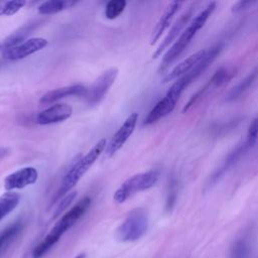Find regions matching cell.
Returning a JSON list of instances; mask_svg holds the SVG:
<instances>
[{
  "instance_id": "9",
  "label": "cell",
  "mask_w": 258,
  "mask_h": 258,
  "mask_svg": "<svg viewBox=\"0 0 258 258\" xmlns=\"http://www.w3.org/2000/svg\"><path fill=\"white\" fill-rule=\"evenodd\" d=\"M137 121H138V114L136 112L131 113L126 118V120L123 122L120 128L115 132V134L112 136L111 140L106 146L105 151L108 157L113 156L118 150H120L123 147V145L126 143V141L134 132Z\"/></svg>"
},
{
  "instance_id": "11",
  "label": "cell",
  "mask_w": 258,
  "mask_h": 258,
  "mask_svg": "<svg viewBox=\"0 0 258 258\" xmlns=\"http://www.w3.org/2000/svg\"><path fill=\"white\" fill-rule=\"evenodd\" d=\"M198 31L199 30L196 29L191 24H188V26L182 31L179 37L172 43V45L168 48V50L162 57L161 67L163 69L168 67L182 53V51L186 48V46L189 44V42L191 41V39L194 38Z\"/></svg>"
},
{
  "instance_id": "17",
  "label": "cell",
  "mask_w": 258,
  "mask_h": 258,
  "mask_svg": "<svg viewBox=\"0 0 258 258\" xmlns=\"http://www.w3.org/2000/svg\"><path fill=\"white\" fill-rule=\"evenodd\" d=\"M206 53H207V49H202L189 55L182 61H180L166 75V77L164 78V82H169L175 79H179L180 77L190 72L199 63V61L206 55Z\"/></svg>"
},
{
  "instance_id": "7",
  "label": "cell",
  "mask_w": 258,
  "mask_h": 258,
  "mask_svg": "<svg viewBox=\"0 0 258 258\" xmlns=\"http://www.w3.org/2000/svg\"><path fill=\"white\" fill-rule=\"evenodd\" d=\"M221 49H222L221 44H216L212 46L210 49H207L206 55L199 61V63L190 72H188L187 74L180 77L179 79H177V81L174 82L175 86L181 92H183L192 82H195L211 66V63L215 60V58L220 53Z\"/></svg>"
},
{
  "instance_id": "30",
  "label": "cell",
  "mask_w": 258,
  "mask_h": 258,
  "mask_svg": "<svg viewBox=\"0 0 258 258\" xmlns=\"http://www.w3.org/2000/svg\"><path fill=\"white\" fill-rule=\"evenodd\" d=\"M254 1H239L237 3H235L232 7V12H239L242 11L246 8H248V6H251L252 4H254Z\"/></svg>"
},
{
  "instance_id": "25",
  "label": "cell",
  "mask_w": 258,
  "mask_h": 258,
  "mask_svg": "<svg viewBox=\"0 0 258 258\" xmlns=\"http://www.w3.org/2000/svg\"><path fill=\"white\" fill-rule=\"evenodd\" d=\"M26 4L23 0L18 1H0V15H13Z\"/></svg>"
},
{
  "instance_id": "18",
  "label": "cell",
  "mask_w": 258,
  "mask_h": 258,
  "mask_svg": "<svg viewBox=\"0 0 258 258\" xmlns=\"http://www.w3.org/2000/svg\"><path fill=\"white\" fill-rule=\"evenodd\" d=\"M250 147L247 145L246 142H244L243 144H240L239 146H237L233 151H231L228 156L226 157L225 161L223 162L222 166L214 173V175L211 177V184H214L215 182H217L238 160L239 158L244 154V152H246L247 149H249Z\"/></svg>"
},
{
  "instance_id": "5",
  "label": "cell",
  "mask_w": 258,
  "mask_h": 258,
  "mask_svg": "<svg viewBox=\"0 0 258 258\" xmlns=\"http://www.w3.org/2000/svg\"><path fill=\"white\" fill-rule=\"evenodd\" d=\"M117 76L118 69L116 68H110L100 75L90 87H87V90L83 95L86 103L91 106L99 104L114 84Z\"/></svg>"
},
{
  "instance_id": "22",
  "label": "cell",
  "mask_w": 258,
  "mask_h": 258,
  "mask_svg": "<svg viewBox=\"0 0 258 258\" xmlns=\"http://www.w3.org/2000/svg\"><path fill=\"white\" fill-rule=\"evenodd\" d=\"M258 76V70H255L253 71L250 75H248L240 84H238L235 88H233L230 93L228 94L226 100L227 101H232L238 97H240L244 92H246L250 87L251 85L255 82L256 78Z\"/></svg>"
},
{
  "instance_id": "23",
  "label": "cell",
  "mask_w": 258,
  "mask_h": 258,
  "mask_svg": "<svg viewBox=\"0 0 258 258\" xmlns=\"http://www.w3.org/2000/svg\"><path fill=\"white\" fill-rule=\"evenodd\" d=\"M127 2L125 0H111L106 4L105 16L108 19H116L124 11Z\"/></svg>"
},
{
  "instance_id": "20",
  "label": "cell",
  "mask_w": 258,
  "mask_h": 258,
  "mask_svg": "<svg viewBox=\"0 0 258 258\" xmlns=\"http://www.w3.org/2000/svg\"><path fill=\"white\" fill-rule=\"evenodd\" d=\"M19 200V195L14 191H6L0 197V221L18 206Z\"/></svg>"
},
{
  "instance_id": "14",
  "label": "cell",
  "mask_w": 258,
  "mask_h": 258,
  "mask_svg": "<svg viewBox=\"0 0 258 258\" xmlns=\"http://www.w3.org/2000/svg\"><path fill=\"white\" fill-rule=\"evenodd\" d=\"M181 5H182V2H180V1H173V2H170L166 6L165 10L163 11L162 15L160 16L159 20L157 21V23L155 24V26H154V28L152 30L151 38H150V44L151 45H153V44H155L157 42V40L160 38L162 33L170 25L171 20L173 19L174 15L179 10Z\"/></svg>"
},
{
  "instance_id": "24",
  "label": "cell",
  "mask_w": 258,
  "mask_h": 258,
  "mask_svg": "<svg viewBox=\"0 0 258 258\" xmlns=\"http://www.w3.org/2000/svg\"><path fill=\"white\" fill-rule=\"evenodd\" d=\"M20 230H21V223L17 222L9 226L8 228H6L0 234V253L3 251L6 245H8L9 242L20 232Z\"/></svg>"
},
{
  "instance_id": "33",
  "label": "cell",
  "mask_w": 258,
  "mask_h": 258,
  "mask_svg": "<svg viewBox=\"0 0 258 258\" xmlns=\"http://www.w3.org/2000/svg\"><path fill=\"white\" fill-rule=\"evenodd\" d=\"M75 258H86V254L85 253H81V254H79L77 257H75Z\"/></svg>"
},
{
  "instance_id": "34",
  "label": "cell",
  "mask_w": 258,
  "mask_h": 258,
  "mask_svg": "<svg viewBox=\"0 0 258 258\" xmlns=\"http://www.w3.org/2000/svg\"><path fill=\"white\" fill-rule=\"evenodd\" d=\"M1 66H2V62H0V67H1Z\"/></svg>"
},
{
  "instance_id": "10",
  "label": "cell",
  "mask_w": 258,
  "mask_h": 258,
  "mask_svg": "<svg viewBox=\"0 0 258 258\" xmlns=\"http://www.w3.org/2000/svg\"><path fill=\"white\" fill-rule=\"evenodd\" d=\"M38 171L32 166H25L8 174L4 179V188L7 191L21 189L36 182Z\"/></svg>"
},
{
  "instance_id": "15",
  "label": "cell",
  "mask_w": 258,
  "mask_h": 258,
  "mask_svg": "<svg viewBox=\"0 0 258 258\" xmlns=\"http://www.w3.org/2000/svg\"><path fill=\"white\" fill-rule=\"evenodd\" d=\"M87 90V87L81 84L77 85H71V86H66L61 88H57L54 90H51L44 95H42L39 99L40 104H50L53 102H56L60 99L71 97V96H79L83 97Z\"/></svg>"
},
{
  "instance_id": "6",
  "label": "cell",
  "mask_w": 258,
  "mask_h": 258,
  "mask_svg": "<svg viewBox=\"0 0 258 258\" xmlns=\"http://www.w3.org/2000/svg\"><path fill=\"white\" fill-rule=\"evenodd\" d=\"M180 95L181 94L173 86H171L167 91V93L165 94V96L161 100H159L154 105V107L149 111V113L146 115L143 121V124L144 125L153 124L158 120H160L161 118L167 116L169 113H171Z\"/></svg>"
},
{
  "instance_id": "19",
  "label": "cell",
  "mask_w": 258,
  "mask_h": 258,
  "mask_svg": "<svg viewBox=\"0 0 258 258\" xmlns=\"http://www.w3.org/2000/svg\"><path fill=\"white\" fill-rule=\"evenodd\" d=\"M76 4L77 2L72 0H48L42 2L37 7V11L42 15H51L71 8Z\"/></svg>"
},
{
  "instance_id": "32",
  "label": "cell",
  "mask_w": 258,
  "mask_h": 258,
  "mask_svg": "<svg viewBox=\"0 0 258 258\" xmlns=\"http://www.w3.org/2000/svg\"><path fill=\"white\" fill-rule=\"evenodd\" d=\"M22 258H33V255H32V252L30 251V252H28V253H26Z\"/></svg>"
},
{
  "instance_id": "1",
  "label": "cell",
  "mask_w": 258,
  "mask_h": 258,
  "mask_svg": "<svg viewBox=\"0 0 258 258\" xmlns=\"http://www.w3.org/2000/svg\"><path fill=\"white\" fill-rule=\"evenodd\" d=\"M90 205L91 199L85 197L70 211L62 215L44 239L31 251L33 258H41L59 240V238L85 215Z\"/></svg>"
},
{
  "instance_id": "29",
  "label": "cell",
  "mask_w": 258,
  "mask_h": 258,
  "mask_svg": "<svg viewBox=\"0 0 258 258\" xmlns=\"http://www.w3.org/2000/svg\"><path fill=\"white\" fill-rule=\"evenodd\" d=\"M175 198H176V190H175V181L172 179L169 185V192L166 201V209L167 211H170L175 203Z\"/></svg>"
},
{
  "instance_id": "3",
  "label": "cell",
  "mask_w": 258,
  "mask_h": 258,
  "mask_svg": "<svg viewBox=\"0 0 258 258\" xmlns=\"http://www.w3.org/2000/svg\"><path fill=\"white\" fill-rule=\"evenodd\" d=\"M148 229V214L137 208L129 212L122 224L116 229V239L121 242H133L140 239Z\"/></svg>"
},
{
  "instance_id": "2",
  "label": "cell",
  "mask_w": 258,
  "mask_h": 258,
  "mask_svg": "<svg viewBox=\"0 0 258 258\" xmlns=\"http://www.w3.org/2000/svg\"><path fill=\"white\" fill-rule=\"evenodd\" d=\"M106 146L107 140L105 138L100 139L84 156H82L74 163V165L64 174L55 196L51 200V204H54L55 202L59 201L61 197H64L67 194L72 191V189L80 181L83 175L89 170V168L99 158L101 153L106 149Z\"/></svg>"
},
{
  "instance_id": "12",
  "label": "cell",
  "mask_w": 258,
  "mask_h": 258,
  "mask_svg": "<svg viewBox=\"0 0 258 258\" xmlns=\"http://www.w3.org/2000/svg\"><path fill=\"white\" fill-rule=\"evenodd\" d=\"M194 8L195 6L191 5L190 7H188V9L186 11H184L179 17L178 19L172 24L171 28L169 29L168 33L166 34V36L164 37V39L161 41V43L159 44V46L157 47V49L154 51L152 57L156 58L158 57L167 47H169L170 44H172L178 37L179 35L182 33L183 28L185 27V25L189 22V19L192 15L194 12Z\"/></svg>"
},
{
  "instance_id": "27",
  "label": "cell",
  "mask_w": 258,
  "mask_h": 258,
  "mask_svg": "<svg viewBox=\"0 0 258 258\" xmlns=\"http://www.w3.org/2000/svg\"><path fill=\"white\" fill-rule=\"evenodd\" d=\"M257 138H258V117L255 118L250 124L245 142L249 147H252L256 143Z\"/></svg>"
},
{
  "instance_id": "4",
  "label": "cell",
  "mask_w": 258,
  "mask_h": 258,
  "mask_svg": "<svg viewBox=\"0 0 258 258\" xmlns=\"http://www.w3.org/2000/svg\"><path fill=\"white\" fill-rule=\"evenodd\" d=\"M159 172L157 170H149L132 175L131 177L126 179L114 192L113 199L115 203L123 204L132 195L152 187L157 182Z\"/></svg>"
},
{
  "instance_id": "28",
  "label": "cell",
  "mask_w": 258,
  "mask_h": 258,
  "mask_svg": "<svg viewBox=\"0 0 258 258\" xmlns=\"http://www.w3.org/2000/svg\"><path fill=\"white\" fill-rule=\"evenodd\" d=\"M249 256V247L245 241H239L235 244L233 248L232 258H248Z\"/></svg>"
},
{
  "instance_id": "8",
  "label": "cell",
  "mask_w": 258,
  "mask_h": 258,
  "mask_svg": "<svg viewBox=\"0 0 258 258\" xmlns=\"http://www.w3.org/2000/svg\"><path fill=\"white\" fill-rule=\"evenodd\" d=\"M47 44L48 41L43 37H31L15 47L1 51V56L5 60H19L42 50Z\"/></svg>"
},
{
  "instance_id": "31",
  "label": "cell",
  "mask_w": 258,
  "mask_h": 258,
  "mask_svg": "<svg viewBox=\"0 0 258 258\" xmlns=\"http://www.w3.org/2000/svg\"><path fill=\"white\" fill-rule=\"evenodd\" d=\"M10 154V149L7 147H0V160L6 158Z\"/></svg>"
},
{
  "instance_id": "13",
  "label": "cell",
  "mask_w": 258,
  "mask_h": 258,
  "mask_svg": "<svg viewBox=\"0 0 258 258\" xmlns=\"http://www.w3.org/2000/svg\"><path fill=\"white\" fill-rule=\"evenodd\" d=\"M73 114L72 106L68 104H54L44 109L36 116V123L39 125H50L69 119Z\"/></svg>"
},
{
  "instance_id": "21",
  "label": "cell",
  "mask_w": 258,
  "mask_h": 258,
  "mask_svg": "<svg viewBox=\"0 0 258 258\" xmlns=\"http://www.w3.org/2000/svg\"><path fill=\"white\" fill-rule=\"evenodd\" d=\"M236 75V70L232 68H220L211 78L208 85L210 88L212 87H221L226 83L230 82L233 77Z\"/></svg>"
},
{
  "instance_id": "16",
  "label": "cell",
  "mask_w": 258,
  "mask_h": 258,
  "mask_svg": "<svg viewBox=\"0 0 258 258\" xmlns=\"http://www.w3.org/2000/svg\"><path fill=\"white\" fill-rule=\"evenodd\" d=\"M40 23H41V21L29 22L28 24H25L22 27H20L19 29L12 32L10 35H8L7 37H5L4 39H2L0 41V51H3V50L8 49V48L15 47V46L21 44L22 42H24L25 40H27L28 35L30 33H32V31Z\"/></svg>"
},
{
  "instance_id": "26",
  "label": "cell",
  "mask_w": 258,
  "mask_h": 258,
  "mask_svg": "<svg viewBox=\"0 0 258 258\" xmlns=\"http://www.w3.org/2000/svg\"><path fill=\"white\" fill-rule=\"evenodd\" d=\"M77 197V192L76 191H70L69 194H67L64 197H62L58 202L56 208H55V211L53 213V216H52V219H55L57 217L60 216V214L67 210V208L74 202V200L76 199Z\"/></svg>"
}]
</instances>
